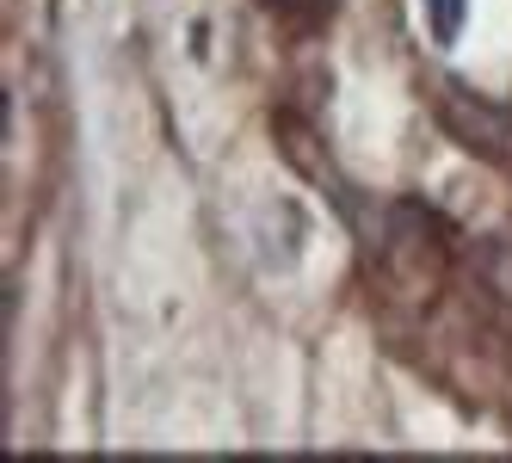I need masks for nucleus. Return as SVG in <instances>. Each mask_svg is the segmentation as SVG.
I'll return each mask as SVG.
<instances>
[{
    "mask_svg": "<svg viewBox=\"0 0 512 463\" xmlns=\"http://www.w3.org/2000/svg\"><path fill=\"white\" fill-rule=\"evenodd\" d=\"M426 13H432V31H438V38H457V25H463V0H426Z\"/></svg>",
    "mask_w": 512,
    "mask_h": 463,
    "instance_id": "f257e3e1",
    "label": "nucleus"
}]
</instances>
